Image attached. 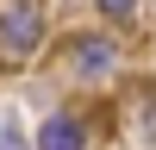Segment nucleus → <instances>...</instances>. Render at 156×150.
Wrapping results in <instances>:
<instances>
[{"instance_id":"f257e3e1","label":"nucleus","mask_w":156,"mask_h":150,"mask_svg":"<svg viewBox=\"0 0 156 150\" xmlns=\"http://www.w3.org/2000/svg\"><path fill=\"white\" fill-rule=\"evenodd\" d=\"M44 44V6L37 0H6L0 6V50L6 56H31Z\"/></svg>"},{"instance_id":"f03ea898","label":"nucleus","mask_w":156,"mask_h":150,"mask_svg":"<svg viewBox=\"0 0 156 150\" xmlns=\"http://www.w3.org/2000/svg\"><path fill=\"white\" fill-rule=\"evenodd\" d=\"M37 150H87V131H81V119H69V112L44 119V125H37Z\"/></svg>"},{"instance_id":"7ed1b4c3","label":"nucleus","mask_w":156,"mask_h":150,"mask_svg":"<svg viewBox=\"0 0 156 150\" xmlns=\"http://www.w3.org/2000/svg\"><path fill=\"white\" fill-rule=\"evenodd\" d=\"M69 56H75V69H81V75H106L119 50H112L106 38H75V44H69Z\"/></svg>"},{"instance_id":"20e7f679","label":"nucleus","mask_w":156,"mask_h":150,"mask_svg":"<svg viewBox=\"0 0 156 150\" xmlns=\"http://www.w3.org/2000/svg\"><path fill=\"white\" fill-rule=\"evenodd\" d=\"M131 6H137V0H100V12H106V19H125Z\"/></svg>"},{"instance_id":"39448f33","label":"nucleus","mask_w":156,"mask_h":150,"mask_svg":"<svg viewBox=\"0 0 156 150\" xmlns=\"http://www.w3.org/2000/svg\"><path fill=\"white\" fill-rule=\"evenodd\" d=\"M0 150H19V131L12 125H0Z\"/></svg>"}]
</instances>
